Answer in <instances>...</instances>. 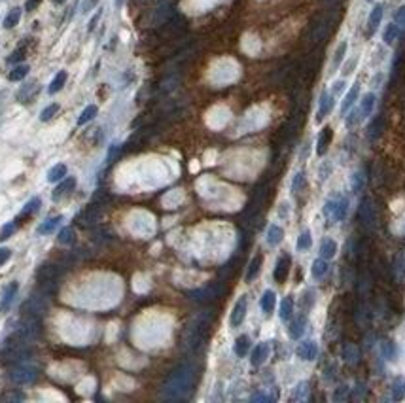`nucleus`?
<instances>
[{
  "mask_svg": "<svg viewBox=\"0 0 405 403\" xmlns=\"http://www.w3.org/2000/svg\"><path fill=\"white\" fill-rule=\"evenodd\" d=\"M190 386H192V371L188 368L178 369L165 385V396L171 398V400L182 398L190 390Z\"/></svg>",
  "mask_w": 405,
  "mask_h": 403,
  "instance_id": "obj_1",
  "label": "nucleus"
},
{
  "mask_svg": "<svg viewBox=\"0 0 405 403\" xmlns=\"http://www.w3.org/2000/svg\"><path fill=\"white\" fill-rule=\"evenodd\" d=\"M27 352H29V343L23 341V339H19L18 335L12 333V335L2 343V347H0V360H2L4 364H12V362L21 360Z\"/></svg>",
  "mask_w": 405,
  "mask_h": 403,
  "instance_id": "obj_2",
  "label": "nucleus"
},
{
  "mask_svg": "<svg viewBox=\"0 0 405 403\" xmlns=\"http://www.w3.org/2000/svg\"><path fill=\"white\" fill-rule=\"evenodd\" d=\"M40 330H42L40 320H38L36 316H27V318L19 324L18 328H16L14 335H18L19 339H23V341L31 343V341H35L36 337L40 335Z\"/></svg>",
  "mask_w": 405,
  "mask_h": 403,
  "instance_id": "obj_3",
  "label": "nucleus"
},
{
  "mask_svg": "<svg viewBox=\"0 0 405 403\" xmlns=\"http://www.w3.org/2000/svg\"><path fill=\"white\" fill-rule=\"evenodd\" d=\"M10 379L16 385H31L38 379V368L29 364H19L10 371Z\"/></svg>",
  "mask_w": 405,
  "mask_h": 403,
  "instance_id": "obj_4",
  "label": "nucleus"
},
{
  "mask_svg": "<svg viewBox=\"0 0 405 403\" xmlns=\"http://www.w3.org/2000/svg\"><path fill=\"white\" fill-rule=\"evenodd\" d=\"M245 316H247V298L243 296L241 299H237V303H235V307H233V313H231V318H229V324H231L233 328H237V326L243 324Z\"/></svg>",
  "mask_w": 405,
  "mask_h": 403,
  "instance_id": "obj_5",
  "label": "nucleus"
},
{
  "mask_svg": "<svg viewBox=\"0 0 405 403\" xmlns=\"http://www.w3.org/2000/svg\"><path fill=\"white\" fill-rule=\"evenodd\" d=\"M57 277H59V271L55 269V265H42V267L38 269V273H36L38 282H40V284H46V286L57 280Z\"/></svg>",
  "mask_w": 405,
  "mask_h": 403,
  "instance_id": "obj_6",
  "label": "nucleus"
},
{
  "mask_svg": "<svg viewBox=\"0 0 405 403\" xmlns=\"http://www.w3.org/2000/svg\"><path fill=\"white\" fill-rule=\"evenodd\" d=\"M290 263H292V260H290V256H288V254H284V256H281V258H279V262H277V267H275V273H273L275 280L281 282V284L286 280V277H288V271H290Z\"/></svg>",
  "mask_w": 405,
  "mask_h": 403,
  "instance_id": "obj_7",
  "label": "nucleus"
},
{
  "mask_svg": "<svg viewBox=\"0 0 405 403\" xmlns=\"http://www.w3.org/2000/svg\"><path fill=\"white\" fill-rule=\"evenodd\" d=\"M44 311H46V303L40 301L38 298L29 299V301L23 305V313L27 316H38V315H42Z\"/></svg>",
  "mask_w": 405,
  "mask_h": 403,
  "instance_id": "obj_8",
  "label": "nucleus"
},
{
  "mask_svg": "<svg viewBox=\"0 0 405 403\" xmlns=\"http://www.w3.org/2000/svg\"><path fill=\"white\" fill-rule=\"evenodd\" d=\"M296 352H298V356L303 358V360H315L318 354V347L317 343H313V341H303Z\"/></svg>",
  "mask_w": 405,
  "mask_h": 403,
  "instance_id": "obj_9",
  "label": "nucleus"
},
{
  "mask_svg": "<svg viewBox=\"0 0 405 403\" xmlns=\"http://www.w3.org/2000/svg\"><path fill=\"white\" fill-rule=\"evenodd\" d=\"M74 188H76V178H63L61 184L53 192V199H61L65 195H70V192Z\"/></svg>",
  "mask_w": 405,
  "mask_h": 403,
  "instance_id": "obj_10",
  "label": "nucleus"
},
{
  "mask_svg": "<svg viewBox=\"0 0 405 403\" xmlns=\"http://www.w3.org/2000/svg\"><path fill=\"white\" fill-rule=\"evenodd\" d=\"M18 288H19L18 282H10V284L4 288V292H2V303H0L2 309H10L12 301H14L16 294H18Z\"/></svg>",
  "mask_w": 405,
  "mask_h": 403,
  "instance_id": "obj_11",
  "label": "nucleus"
},
{
  "mask_svg": "<svg viewBox=\"0 0 405 403\" xmlns=\"http://www.w3.org/2000/svg\"><path fill=\"white\" fill-rule=\"evenodd\" d=\"M334 103H335L334 93H332V95H328V93H324V95H322V99H320V110H318V120H324V116L332 112Z\"/></svg>",
  "mask_w": 405,
  "mask_h": 403,
  "instance_id": "obj_12",
  "label": "nucleus"
},
{
  "mask_svg": "<svg viewBox=\"0 0 405 403\" xmlns=\"http://www.w3.org/2000/svg\"><path fill=\"white\" fill-rule=\"evenodd\" d=\"M373 108H375V95H373V93L364 95V99H362V103H360V110H358L360 118H368L371 112H373Z\"/></svg>",
  "mask_w": 405,
  "mask_h": 403,
  "instance_id": "obj_13",
  "label": "nucleus"
},
{
  "mask_svg": "<svg viewBox=\"0 0 405 403\" xmlns=\"http://www.w3.org/2000/svg\"><path fill=\"white\" fill-rule=\"evenodd\" d=\"M267 356H269V345H265V343L258 345L254 349V352H252V358H250L252 360V366H262Z\"/></svg>",
  "mask_w": 405,
  "mask_h": 403,
  "instance_id": "obj_14",
  "label": "nucleus"
},
{
  "mask_svg": "<svg viewBox=\"0 0 405 403\" xmlns=\"http://www.w3.org/2000/svg\"><path fill=\"white\" fill-rule=\"evenodd\" d=\"M383 4H377L375 8H373V12H371L370 16V21H368V29H370V33H375L377 31V27L381 25V19H383Z\"/></svg>",
  "mask_w": 405,
  "mask_h": 403,
  "instance_id": "obj_15",
  "label": "nucleus"
},
{
  "mask_svg": "<svg viewBox=\"0 0 405 403\" xmlns=\"http://www.w3.org/2000/svg\"><path fill=\"white\" fill-rule=\"evenodd\" d=\"M282 239H284V231L281 226H271L267 231V243L271 246H277L282 243Z\"/></svg>",
  "mask_w": 405,
  "mask_h": 403,
  "instance_id": "obj_16",
  "label": "nucleus"
},
{
  "mask_svg": "<svg viewBox=\"0 0 405 403\" xmlns=\"http://www.w3.org/2000/svg\"><path fill=\"white\" fill-rule=\"evenodd\" d=\"M63 222V216H55V218H50L48 222H44L40 228H38V233L40 235H50V233H53L55 229L59 228V224Z\"/></svg>",
  "mask_w": 405,
  "mask_h": 403,
  "instance_id": "obj_17",
  "label": "nucleus"
},
{
  "mask_svg": "<svg viewBox=\"0 0 405 403\" xmlns=\"http://www.w3.org/2000/svg\"><path fill=\"white\" fill-rule=\"evenodd\" d=\"M275 303H277V296H275V292L267 290V292L264 294V298H262V301H260V305H262L264 313L271 315V313H273V309H275Z\"/></svg>",
  "mask_w": 405,
  "mask_h": 403,
  "instance_id": "obj_18",
  "label": "nucleus"
},
{
  "mask_svg": "<svg viewBox=\"0 0 405 403\" xmlns=\"http://www.w3.org/2000/svg\"><path fill=\"white\" fill-rule=\"evenodd\" d=\"M262 262H264V258L262 256H256L252 262H250V265H248V271H247V282H252L256 277H258V273H260V269H262Z\"/></svg>",
  "mask_w": 405,
  "mask_h": 403,
  "instance_id": "obj_19",
  "label": "nucleus"
},
{
  "mask_svg": "<svg viewBox=\"0 0 405 403\" xmlns=\"http://www.w3.org/2000/svg\"><path fill=\"white\" fill-rule=\"evenodd\" d=\"M335 252H337V243H335L334 239L324 241L322 246H320V256H322L324 260H332L335 256Z\"/></svg>",
  "mask_w": 405,
  "mask_h": 403,
  "instance_id": "obj_20",
  "label": "nucleus"
},
{
  "mask_svg": "<svg viewBox=\"0 0 405 403\" xmlns=\"http://www.w3.org/2000/svg\"><path fill=\"white\" fill-rule=\"evenodd\" d=\"M67 78H69V74H67V70L57 72V76L53 78V82L50 84V93H52V95H55V93H59V91L63 89V86L67 84Z\"/></svg>",
  "mask_w": 405,
  "mask_h": 403,
  "instance_id": "obj_21",
  "label": "nucleus"
},
{
  "mask_svg": "<svg viewBox=\"0 0 405 403\" xmlns=\"http://www.w3.org/2000/svg\"><path fill=\"white\" fill-rule=\"evenodd\" d=\"M332 140V129H324L318 137V148H317V154L318 156H324L326 150H328V144Z\"/></svg>",
  "mask_w": 405,
  "mask_h": 403,
  "instance_id": "obj_22",
  "label": "nucleus"
},
{
  "mask_svg": "<svg viewBox=\"0 0 405 403\" xmlns=\"http://www.w3.org/2000/svg\"><path fill=\"white\" fill-rule=\"evenodd\" d=\"M248 350H250V339H248L247 335H241V337L235 341V354H237L239 358H245L248 354Z\"/></svg>",
  "mask_w": 405,
  "mask_h": 403,
  "instance_id": "obj_23",
  "label": "nucleus"
},
{
  "mask_svg": "<svg viewBox=\"0 0 405 403\" xmlns=\"http://www.w3.org/2000/svg\"><path fill=\"white\" fill-rule=\"evenodd\" d=\"M347 42H341L339 46H337V50H335V55H334V63H332V72H335L339 67H341V63L345 61V53H347Z\"/></svg>",
  "mask_w": 405,
  "mask_h": 403,
  "instance_id": "obj_24",
  "label": "nucleus"
},
{
  "mask_svg": "<svg viewBox=\"0 0 405 403\" xmlns=\"http://www.w3.org/2000/svg\"><path fill=\"white\" fill-rule=\"evenodd\" d=\"M65 176H67V165L59 163V165H55V167L50 169V173H48V180H50V182H61Z\"/></svg>",
  "mask_w": 405,
  "mask_h": 403,
  "instance_id": "obj_25",
  "label": "nucleus"
},
{
  "mask_svg": "<svg viewBox=\"0 0 405 403\" xmlns=\"http://www.w3.org/2000/svg\"><path fill=\"white\" fill-rule=\"evenodd\" d=\"M392 398L396 400V402H402V400H405V381L400 377V379H396L394 381V385H392Z\"/></svg>",
  "mask_w": 405,
  "mask_h": 403,
  "instance_id": "obj_26",
  "label": "nucleus"
},
{
  "mask_svg": "<svg viewBox=\"0 0 405 403\" xmlns=\"http://www.w3.org/2000/svg\"><path fill=\"white\" fill-rule=\"evenodd\" d=\"M38 207H40V199L38 197H35V199H31L27 205H25V209L21 210V214H19L18 222H21V220H25V218H29L31 214H35L36 210H38Z\"/></svg>",
  "mask_w": 405,
  "mask_h": 403,
  "instance_id": "obj_27",
  "label": "nucleus"
},
{
  "mask_svg": "<svg viewBox=\"0 0 405 403\" xmlns=\"http://www.w3.org/2000/svg\"><path fill=\"white\" fill-rule=\"evenodd\" d=\"M328 273V262L322 258V260H317V262L313 263V269H311V275H313V279H322L324 275Z\"/></svg>",
  "mask_w": 405,
  "mask_h": 403,
  "instance_id": "obj_28",
  "label": "nucleus"
},
{
  "mask_svg": "<svg viewBox=\"0 0 405 403\" xmlns=\"http://www.w3.org/2000/svg\"><path fill=\"white\" fill-rule=\"evenodd\" d=\"M398 35H400V29H398V25H396V23H390L387 29H385V35H383V40H385V44L392 46V44H394V40L398 38Z\"/></svg>",
  "mask_w": 405,
  "mask_h": 403,
  "instance_id": "obj_29",
  "label": "nucleus"
},
{
  "mask_svg": "<svg viewBox=\"0 0 405 403\" xmlns=\"http://www.w3.org/2000/svg\"><path fill=\"white\" fill-rule=\"evenodd\" d=\"M294 313V299L292 298H284L281 303V318L282 320H290Z\"/></svg>",
  "mask_w": 405,
  "mask_h": 403,
  "instance_id": "obj_30",
  "label": "nucleus"
},
{
  "mask_svg": "<svg viewBox=\"0 0 405 403\" xmlns=\"http://www.w3.org/2000/svg\"><path fill=\"white\" fill-rule=\"evenodd\" d=\"M358 99V88H352L349 93H347V97H345V101H343V106H341V114H347L351 108H352L354 101Z\"/></svg>",
  "mask_w": 405,
  "mask_h": 403,
  "instance_id": "obj_31",
  "label": "nucleus"
},
{
  "mask_svg": "<svg viewBox=\"0 0 405 403\" xmlns=\"http://www.w3.org/2000/svg\"><path fill=\"white\" fill-rule=\"evenodd\" d=\"M19 19H21V10H19V8H14V10L6 16V19H4V29H14V27L19 23Z\"/></svg>",
  "mask_w": 405,
  "mask_h": 403,
  "instance_id": "obj_32",
  "label": "nucleus"
},
{
  "mask_svg": "<svg viewBox=\"0 0 405 403\" xmlns=\"http://www.w3.org/2000/svg\"><path fill=\"white\" fill-rule=\"evenodd\" d=\"M347 209H349V203H347V199H341L339 203H335L334 220H337V222L345 220V216H347Z\"/></svg>",
  "mask_w": 405,
  "mask_h": 403,
  "instance_id": "obj_33",
  "label": "nucleus"
},
{
  "mask_svg": "<svg viewBox=\"0 0 405 403\" xmlns=\"http://www.w3.org/2000/svg\"><path fill=\"white\" fill-rule=\"evenodd\" d=\"M95 116H97V106H95V105L88 106V108H86V110L80 114V118H78V125H86V123L91 122Z\"/></svg>",
  "mask_w": 405,
  "mask_h": 403,
  "instance_id": "obj_34",
  "label": "nucleus"
},
{
  "mask_svg": "<svg viewBox=\"0 0 405 403\" xmlns=\"http://www.w3.org/2000/svg\"><path fill=\"white\" fill-rule=\"evenodd\" d=\"M27 74H29V67H27V65H19V67H16L14 70L10 72V76H8V78H10L12 82H21Z\"/></svg>",
  "mask_w": 405,
  "mask_h": 403,
  "instance_id": "obj_35",
  "label": "nucleus"
},
{
  "mask_svg": "<svg viewBox=\"0 0 405 403\" xmlns=\"http://www.w3.org/2000/svg\"><path fill=\"white\" fill-rule=\"evenodd\" d=\"M59 112V105L57 103H53V105H50V106H46L44 110H42V114H40V120L42 122H50L53 116Z\"/></svg>",
  "mask_w": 405,
  "mask_h": 403,
  "instance_id": "obj_36",
  "label": "nucleus"
},
{
  "mask_svg": "<svg viewBox=\"0 0 405 403\" xmlns=\"http://www.w3.org/2000/svg\"><path fill=\"white\" fill-rule=\"evenodd\" d=\"M311 245H313L311 233H309V231H303L301 237L298 239V250H307V248H311Z\"/></svg>",
  "mask_w": 405,
  "mask_h": 403,
  "instance_id": "obj_37",
  "label": "nucleus"
},
{
  "mask_svg": "<svg viewBox=\"0 0 405 403\" xmlns=\"http://www.w3.org/2000/svg\"><path fill=\"white\" fill-rule=\"evenodd\" d=\"M303 326H305V320H303V318H301L299 322H294V324L290 326V337H292V339L301 337V335H303Z\"/></svg>",
  "mask_w": 405,
  "mask_h": 403,
  "instance_id": "obj_38",
  "label": "nucleus"
},
{
  "mask_svg": "<svg viewBox=\"0 0 405 403\" xmlns=\"http://www.w3.org/2000/svg\"><path fill=\"white\" fill-rule=\"evenodd\" d=\"M72 239H74V231L70 228L61 229V233H59V243L61 245H70Z\"/></svg>",
  "mask_w": 405,
  "mask_h": 403,
  "instance_id": "obj_39",
  "label": "nucleus"
},
{
  "mask_svg": "<svg viewBox=\"0 0 405 403\" xmlns=\"http://www.w3.org/2000/svg\"><path fill=\"white\" fill-rule=\"evenodd\" d=\"M303 188H305V176H303V173H299V175H296L294 182H292V192L299 193Z\"/></svg>",
  "mask_w": 405,
  "mask_h": 403,
  "instance_id": "obj_40",
  "label": "nucleus"
},
{
  "mask_svg": "<svg viewBox=\"0 0 405 403\" xmlns=\"http://www.w3.org/2000/svg\"><path fill=\"white\" fill-rule=\"evenodd\" d=\"M2 400H4V402H23L25 396H23L21 392H8V394L2 396Z\"/></svg>",
  "mask_w": 405,
  "mask_h": 403,
  "instance_id": "obj_41",
  "label": "nucleus"
},
{
  "mask_svg": "<svg viewBox=\"0 0 405 403\" xmlns=\"http://www.w3.org/2000/svg\"><path fill=\"white\" fill-rule=\"evenodd\" d=\"M23 57H25V50H18V52H14L8 57V63H19Z\"/></svg>",
  "mask_w": 405,
  "mask_h": 403,
  "instance_id": "obj_42",
  "label": "nucleus"
},
{
  "mask_svg": "<svg viewBox=\"0 0 405 403\" xmlns=\"http://www.w3.org/2000/svg\"><path fill=\"white\" fill-rule=\"evenodd\" d=\"M14 229H16V224H8L6 228L0 231V239H8V237L14 233Z\"/></svg>",
  "mask_w": 405,
  "mask_h": 403,
  "instance_id": "obj_43",
  "label": "nucleus"
},
{
  "mask_svg": "<svg viewBox=\"0 0 405 403\" xmlns=\"http://www.w3.org/2000/svg\"><path fill=\"white\" fill-rule=\"evenodd\" d=\"M10 256H12V252L8 248H0V265H4V263L8 262Z\"/></svg>",
  "mask_w": 405,
  "mask_h": 403,
  "instance_id": "obj_44",
  "label": "nucleus"
},
{
  "mask_svg": "<svg viewBox=\"0 0 405 403\" xmlns=\"http://www.w3.org/2000/svg\"><path fill=\"white\" fill-rule=\"evenodd\" d=\"M40 2H42V0H27V10H29V12L36 10V8L40 6Z\"/></svg>",
  "mask_w": 405,
  "mask_h": 403,
  "instance_id": "obj_45",
  "label": "nucleus"
},
{
  "mask_svg": "<svg viewBox=\"0 0 405 403\" xmlns=\"http://www.w3.org/2000/svg\"><path fill=\"white\" fill-rule=\"evenodd\" d=\"M385 352H387V356L388 358H394V345H385Z\"/></svg>",
  "mask_w": 405,
  "mask_h": 403,
  "instance_id": "obj_46",
  "label": "nucleus"
},
{
  "mask_svg": "<svg viewBox=\"0 0 405 403\" xmlns=\"http://www.w3.org/2000/svg\"><path fill=\"white\" fill-rule=\"evenodd\" d=\"M326 171L330 173L332 169H330V165H326V163H324V165H322V169H320V178H326Z\"/></svg>",
  "mask_w": 405,
  "mask_h": 403,
  "instance_id": "obj_47",
  "label": "nucleus"
},
{
  "mask_svg": "<svg viewBox=\"0 0 405 403\" xmlns=\"http://www.w3.org/2000/svg\"><path fill=\"white\" fill-rule=\"evenodd\" d=\"M97 4V0H86V4H84V12H88L89 8H93Z\"/></svg>",
  "mask_w": 405,
  "mask_h": 403,
  "instance_id": "obj_48",
  "label": "nucleus"
},
{
  "mask_svg": "<svg viewBox=\"0 0 405 403\" xmlns=\"http://www.w3.org/2000/svg\"><path fill=\"white\" fill-rule=\"evenodd\" d=\"M53 2H55V4H63L65 0H53Z\"/></svg>",
  "mask_w": 405,
  "mask_h": 403,
  "instance_id": "obj_49",
  "label": "nucleus"
},
{
  "mask_svg": "<svg viewBox=\"0 0 405 403\" xmlns=\"http://www.w3.org/2000/svg\"><path fill=\"white\" fill-rule=\"evenodd\" d=\"M368 2H373V0H368Z\"/></svg>",
  "mask_w": 405,
  "mask_h": 403,
  "instance_id": "obj_50",
  "label": "nucleus"
}]
</instances>
